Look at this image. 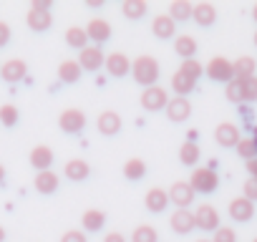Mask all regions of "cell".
<instances>
[{"instance_id":"cell-1","label":"cell","mask_w":257,"mask_h":242,"mask_svg":"<svg viewBox=\"0 0 257 242\" xmlns=\"http://www.w3.org/2000/svg\"><path fill=\"white\" fill-rule=\"evenodd\" d=\"M132 76H134V81L139 86H147V88L157 86V81H159V61L154 56H139L132 63Z\"/></svg>"},{"instance_id":"cell-11","label":"cell","mask_w":257,"mask_h":242,"mask_svg":"<svg viewBox=\"0 0 257 242\" xmlns=\"http://www.w3.org/2000/svg\"><path fill=\"white\" fill-rule=\"evenodd\" d=\"M96 129H98V134H103V137H116V134L121 132V116H118L116 111H103V113H98Z\"/></svg>"},{"instance_id":"cell-4","label":"cell","mask_w":257,"mask_h":242,"mask_svg":"<svg viewBox=\"0 0 257 242\" xmlns=\"http://www.w3.org/2000/svg\"><path fill=\"white\" fill-rule=\"evenodd\" d=\"M58 127L66 134H81L83 127H86V113L81 108H66L58 116Z\"/></svg>"},{"instance_id":"cell-44","label":"cell","mask_w":257,"mask_h":242,"mask_svg":"<svg viewBox=\"0 0 257 242\" xmlns=\"http://www.w3.org/2000/svg\"><path fill=\"white\" fill-rule=\"evenodd\" d=\"M51 0H33L31 3V8H36V11H51Z\"/></svg>"},{"instance_id":"cell-8","label":"cell","mask_w":257,"mask_h":242,"mask_svg":"<svg viewBox=\"0 0 257 242\" xmlns=\"http://www.w3.org/2000/svg\"><path fill=\"white\" fill-rule=\"evenodd\" d=\"M26 73H28V66H26L23 58H11L0 66V78L6 83H18V81L26 78Z\"/></svg>"},{"instance_id":"cell-7","label":"cell","mask_w":257,"mask_h":242,"mask_svg":"<svg viewBox=\"0 0 257 242\" xmlns=\"http://www.w3.org/2000/svg\"><path fill=\"white\" fill-rule=\"evenodd\" d=\"M194 189H192V184L189 182H174L172 187H169V199H172V204L177 207V209H187L192 202H194Z\"/></svg>"},{"instance_id":"cell-23","label":"cell","mask_w":257,"mask_h":242,"mask_svg":"<svg viewBox=\"0 0 257 242\" xmlns=\"http://www.w3.org/2000/svg\"><path fill=\"white\" fill-rule=\"evenodd\" d=\"M63 174H66L71 182H83V179H88L91 167H88V162H86V159H71V162H66Z\"/></svg>"},{"instance_id":"cell-13","label":"cell","mask_w":257,"mask_h":242,"mask_svg":"<svg viewBox=\"0 0 257 242\" xmlns=\"http://www.w3.org/2000/svg\"><path fill=\"white\" fill-rule=\"evenodd\" d=\"M229 217L234 222H249L254 217V202H249L247 197H234L229 202Z\"/></svg>"},{"instance_id":"cell-30","label":"cell","mask_w":257,"mask_h":242,"mask_svg":"<svg viewBox=\"0 0 257 242\" xmlns=\"http://www.w3.org/2000/svg\"><path fill=\"white\" fill-rule=\"evenodd\" d=\"M254 68H257V61L252 56H239L234 61V78H239V81L254 78Z\"/></svg>"},{"instance_id":"cell-19","label":"cell","mask_w":257,"mask_h":242,"mask_svg":"<svg viewBox=\"0 0 257 242\" xmlns=\"http://www.w3.org/2000/svg\"><path fill=\"white\" fill-rule=\"evenodd\" d=\"M152 33H154L159 41H169V38H174V33H177V23L172 21V16H157V18L152 21Z\"/></svg>"},{"instance_id":"cell-45","label":"cell","mask_w":257,"mask_h":242,"mask_svg":"<svg viewBox=\"0 0 257 242\" xmlns=\"http://www.w3.org/2000/svg\"><path fill=\"white\" fill-rule=\"evenodd\" d=\"M103 242H126V237H123L121 232H108V234L103 237Z\"/></svg>"},{"instance_id":"cell-40","label":"cell","mask_w":257,"mask_h":242,"mask_svg":"<svg viewBox=\"0 0 257 242\" xmlns=\"http://www.w3.org/2000/svg\"><path fill=\"white\" fill-rule=\"evenodd\" d=\"M212 242H237V232H234L232 227H224V224H222V227L214 232Z\"/></svg>"},{"instance_id":"cell-31","label":"cell","mask_w":257,"mask_h":242,"mask_svg":"<svg viewBox=\"0 0 257 242\" xmlns=\"http://www.w3.org/2000/svg\"><path fill=\"white\" fill-rule=\"evenodd\" d=\"M81 224H83V229H88V232H98V229H103V224H106V214H103L101 209H86L83 217H81Z\"/></svg>"},{"instance_id":"cell-38","label":"cell","mask_w":257,"mask_h":242,"mask_svg":"<svg viewBox=\"0 0 257 242\" xmlns=\"http://www.w3.org/2000/svg\"><path fill=\"white\" fill-rule=\"evenodd\" d=\"M237 154H239L244 162L257 159V147H254V139H242V142L237 144Z\"/></svg>"},{"instance_id":"cell-46","label":"cell","mask_w":257,"mask_h":242,"mask_svg":"<svg viewBox=\"0 0 257 242\" xmlns=\"http://www.w3.org/2000/svg\"><path fill=\"white\" fill-rule=\"evenodd\" d=\"M247 172H249V177H252V179H257V159L247 162Z\"/></svg>"},{"instance_id":"cell-15","label":"cell","mask_w":257,"mask_h":242,"mask_svg":"<svg viewBox=\"0 0 257 242\" xmlns=\"http://www.w3.org/2000/svg\"><path fill=\"white\" fill-rule=\"evenodd\" d=\"M167 116H169V121H174V124H182V121H187L192 116V103L184 96H174L167 106Z\"/></svg>"},{"instance_id":"cell-22","label":"cell","mask_w":257,"mask_h":242,"mask_svg":"<svg viewBox=\"0 0 257 242\" xmlns=\"http://www.w3.org/2000/svg\"><path fill=\"white\" fill-rule=\"evenodd\" d=\"M192 21H194L197 26H202V28H209V26H214V21H217V8H214L212 3H197Z\"/></svg>"},{"instance_id":"cell-50","label":"cell","mask_w":257,"mask_h":242,"mask_svg":"<svg viewBox=\"0 0 257 242\" xmlns=\"http://www.w3.org/2000/svg\"><path fill=\"white\" fill-rule=\"evenodd\" d=\"M252 18H254V23H257V3H254V8H252Z\"/></svg>"},{"instance_id":"cell-9","label":"cell","mask_w":257,"mask_h":242,"mask_svg":"<svg viewBox=\"0 0 257 242\" xmlns=\"http://www.w3.org/2000/svg\"><path fill=\"white\" fill-rule=\"evenodd\" d=\"M78 66L83 71H98L101 66H106V56L101 51V46H88L78 53Z\"/></svg>"},{"instance_id":"cell-2","label":"cell","mask_w":257,"mask_h":242,"mask_svg":"<svg viewBox=\"0 0 257 242\" xmlns=\"http://www.w3.org/2000/svg\"><path fill=\"white\" fill-rule=\"evenodd\" d=\"M189 184L199 194H212L219 187V177H217V172L212 167H197L192 172V177H189Z\"/></svg>"},{"instance_id":"cell-43","label":"cell","mask_w":257,"mask_h":242,"mask_svg":"<svg viewBox=\"0 0 257 242\" xmlns=\"http://www.w3.org/2000/svg\"><path fill=\"white\" fill-rule=\"evenodd\" d=\"M8 41H11V26L0 21V48H6Z\"/></svg>"},{"instance_id":"cell-24","label":"cell","mask_w":257,"mask_h":242,"mask_svg":"<svg viewBox=\"0 0 257 242\" xmlns=\"http://www.w3.org/2000/svg\"><path fill=\"white\" fill-rule=\"evenodd\" d=\"M169 16L174 23H184L194 16V3H189V0H174V3H169Z\"/></svg>"},{"instance_id":"cell-16","label":"cell","mask_w":257,"mask_h":242,"mask_svg":"<svg viewBox=\"0 0 257 242\" xmlns=\"http://www.w3.org/2000/svg\"><path fill=\"white\" fill-rule=\"evenodd\" d=\"M214 139H217L219 147H234V149H237V144L242 142V139H239V129H237L234 124H229V121H224V124H219V127L214 129Z\"/></svg>"},{"instance_id":"cell-54","label":"cell","mask_w":257,"mask_h":242,"mask_svg":"<svg viewBox=\"0 0 257 242\" xmlns=\"http://www.w3.org/2000/svg\"><path fill=\"white\" fill-rule=\"evenodd\" d=\"M252 242H257V237H254V239H252Z\"/></svg>"},{"instance_id":"cell-20","label":"cell","mask_w":257,"mask_h":242,"mask_svg":"<svg viewBox=\"0 0 257 242\" xmlns=\"http://www.w3.org/2000/svg\"><path fill=\"white\" fill-rule=\"evenodd\" d=\"M86 33H88V41H93L96 46L106 43L111 38V26L103 21V18H93L88 26H86Z\"/></svg>"},{"instance_id":"cell-53","label":"cell","mask_w":257,"mask_h":242,"mask_svg":"<svg viewBox=\"0 0 257 242\" xmlns=\"http://www.w3.org/2000/svg\"><path fill=\"white\" fill-rule=\"evenodd\" d=\"M254 46H257V33H254Z\"/></svg>"},{"instance_id":"cell-3","label":"cell","mask_w":257,"mask_h":242,"mask_svg":"<svg viewBox=\"0 0 257 242\" xmlns=\"http://www.w3.org/2000/svg\"><path fill=\"white\" fill-rule=\"evenodd\" d=\"M204 73H207L212 81L229 83V81H234V63L227 61L224 56H214V58L204 66Z\"/></svg>"},{"instance_id":"cell-6","label":"cell","mask_w":257,"mask_h":242,"mask_svg":"<svg viewBox=\"0 0 257 242\" xmlns=\"http://www.w3.org/2000/svg\"><path fill=\"white\" fill-rule=\"evenodd\" d=\"M169 93L162 88V86H152V88H144V93H142V106L147 108V111H159V108H164L167 111V106H169Z\"/></svg>"},{"instance_id":"cell-17","label":"cell","mask_w":257,"mask_h":242,"mask_svg":"<svg viewBox=\"0 0 257 242\" xmlns=\"http://www.w3.org/2000/svg\"><path fill=\"white\" fill-rule=\"evenodd\" d=\"M169 192H164V189H159V187H152L149 192H147V197H144V204H147V209L149 212H154V214H159V212H164L167 207H169Z\"/></svg>"},{"instance_id":"cell-47","label":"cell","mask_w":257,"mask_h":242,"mask_svg":"<svg viewBox=\"0 0 257 242\" xmlns=\"http://www.w3.org/2000/svg\"><path fill=\"white\" fill-rule=\"evenodd\" d=\"M86 6H88V8H101L103 0H86Z\"/></svg>"},{"instance_id":"cell-26","label":"cell","mask_w":257,"mask_h":242,"mask_svg":"<svg viewBox=\"0 0 257 242\" xmlns=\"http://www.w3.org/2000/svg\"><path fill=\"white\" fill-rule=\"evenodd\" d=\"M147 11H149V3H147V0H123V3H121V13H123L128 21L144 18Z\"/></svg>"},{"instance_id":"cell-36","label":"cell","mask_w":257,"mask_h":242,"mask_svg":"<svg viewBox=\"0 0 257 242\" xmlns=\"http://www.w3.org/2000/svg\"><path fill=\"white\" fill-rule=\"evenodd\" d=\"M179 71L182 73H187L189 78H194V81H199V76L204 73V66L197 61V58H189V61H182V66H179Z\"/></svg>"},{"instance_id":"cell-35","label":"cell","mask_w":257,"mask_h":242,"mask_svg":"<svg viewBox=\"0 0 257 242\" xmlns=\"http://www.w3.org/2000/svg\"><path fill=\"white\" fill-rule=\"evenodd\" d=\"M18 118H21V113H18V108L13 103H3V106H0V124H3V127H8V129L16 127Z\"/></svg>"},{"instance_id":"cell-14","label":"cell","mask_w":257,"mask_h":242,"mask_svg":"<svg viewBox=\"0 0 257 242\" xmlns=\"http://www.w3.org/2000/svg\"><path fill=\"white\" fill-rule=\"evenodd\" d=\"M169 227H172L177 234H189V232L197 227L194 212H189V209H174V214L169 217Z\"/></svg>"},{"instance_id":"cell-29","label":"cell","mask_w":257,"mask_h":242,"mask_svg":"<svg viewBox=\"0 0 257 242\" xmlns=\"http://www.w3.org/2000/svg\"><path fill=\"white\" fill-rule=\"evenodd\" d=\"M197 41L192 38V36H179L177 41H174V51H177V56L179 58H184V61H189V58H194L197 56Z\"/></svg>"},{"instance_id":"cell-12","label":"cell","mask_w":257,"mask_h":242,"mask_svg":"<svg viewBox=\"0 0 257 242\" xmlns=\"http://www.w3.org/2000/svg\"><path fill=\"white\" fill-rule=\"evenodd\" d=\"M28 159H31V167L36 172H48L53 167V149L46 147V144H38V147L31 149V157Z\"/></svg>"},{"instance_id":"cell-52","label":"cell","mask_w":257,"mask_h":242,"mask_svg":"<svg viewBox=\"0 0 257 242\" xmlns=\"http://www.w3.org/2000/svg\"><path fill=\"white\" fill-rule=\"evenodd\" d=\"M197 242H212V239H197Z\"/></svg>"},{"instance_id":"cell-21","label":"cell","mask_w":257,"mask_h":242,"mask_svg":"<svg viewBox=\"0 0 257 242\" xmlns=\"http://www.w3.org/2000/svg\"><path fill=\"white\" fill-rule=\"evenodd\" d=\"M33 187L41 192V194H53L58 187H61V179H58V174L56 172H38L36 174V179H33Z\"/></svg>"},{"instance_id":"cell-41","label":"cell","mask_w":257,"mask_h":242,"mask_svg":"<svg viewBox=\"0 0 257 242\" xmlns=\"http://www.w3.org/2000/svg\"><path fill=\"white\" fill-rule=\"evenodd\" d=\"M242 197H247L249 202H257V179H247L244 187H242Z\"/></svg>"},{"instance_id":"cell-18","label":"cell","mask_w":257,"mask_h":242,"mask_svg":"<svg viewBox=\"0 0 257 242\" xmlns=\"http://www.w3.org/2000/svg\"><path fill=\"white\" fill-rule=\"evenodd\" d=\"M26 23H28L31 31L43 33V31H48L53 26V16H51V11H36V8H31L28 16H26Z\"/></svg>"},{"instance_id":"cell-37","label":"cell","mask_w":257,"mask_h":242,"mask_svg":"<svg viewBox=\"0 0 257 242\" xmlns=\"http://www.w3.org/2000/svg\"><path fill=\"white\" fill-rule=\"evenodd\" d=\"M224 93H227V98H229L232 103H244V96H242V81H239V78L229 81V83L224 86Z\"/></svg>"},{"instance_id":"cell-32","label":"cell","mask_w":257,"mask_h":242,"mask_svg":"<svg viewBox=\"0 0 257 242\" xmlns=\"http://www.w3.org/2000/svg\"><path fill=\"white\" fill-rule=\"evenodd\" d=\"M194 86H197V81L194 78H189L187 73H182V71H177L174 76H172V88H174V93L177 96H184L187 98V93H192L194 91Z\"/></svg>"},{"instance_id":"cell-39","label":"cell","mask_w":257,"mask_h":242,"mask_svg":"<svg viewBox=\"0 0 257 242\" xmlns=\"http://www.w3.org/2000/svg\"><path fill=\"white\" fill-rule=\"evenodd\" d=\"M242 96H244V103H254L257 101V76L242 81Z\"/></svg>"},{"instance_id":"cell-10","label":"cell","mask_w":257,"mask_h":242,"mask_svg":"<svg viewBox=\"0 0 257 242\" xmlns=\"http://www.w3.org/2000/svg\"><path fill=\"white\" fill-rule=\"evenodd\" d=\"M132 63L134 61H128V56L126 53H108L106 56V71H108V76H113V78H123L128 71H132Z\"/></svg>"},{"instance_id":"cell-28","label":"cell","mask_w":257,"mask_h":242,"mask_svg":"<svg viewBox=\"0 0 257 242\" xmlns=\"http://www.w3.org/2000/svg\"><path fill=\"white\" fill-rule=\"evenodd\" d=\"M66 43H68L71 48H76L78 53H81L83 48H88V33H86V28L71 26V28L66 31Z\"/></svg>"},{"instance_id":"cell-27","label":"cell","mask_w":257,"mask_h":242,"mask_svg":"<svg viewBox=\"0 0 257 242\" xmlns=\"http://www.w3.org/2000/svg\"><path fill=\"white\" fill-rule=\"evenodd\" d=\"M144 174H147V162H144V159H139V157L126 159V164H123V177H126L128 182H139V179H144Z\"/></svg>"},{"instance_id":"cell-48","label":"cell","mask_w":257,"mask_h":242,"mask_svg":"<svg viewBox=\"0 0 257 242\" xmlns=\"http://www.w3.org/2000/svg\"><path fill=\"white\" fill-rule=\"evenodd\" d=\"M3 182H6V167L0 164V184H3Z\"/></svg>"},{"instance_id":"cell-34","label":"cell","mask_w":257,"mask_h":242,"mask_svg":"<svg viewBox=\"0 0 257 242\" xmlns=\"http://www.w3.org/2000/svg\"><path fill=\"white\" fill-rule=\"evenodd\" d=\"M132 242H159V234L152 224H139L132 232Z\"/></svg>"},{"instance_id":"cell-25","label":"cell","mask_w":257,"mask_h":242,"mask_svg":"<svg viewBox=\"0 0 257 242\" xmlns=\"http://www.w3.org/2000/svg\"><path fill=\"white\" fill-rule=\"evenodd\" d=\"M81 73H83V68L78 66V61H63L61 66H58V81L61 83H78V78H81Z\"/></svg>"},{"instance_id":"cell-49","label":"cell","mask_w":257,"mask_h":242,"mask_svg":"<svg viewBox=\"0 0 257 242\" xmlns=\"http://www.w3.org/2000/svg\"><path fill=\"white\" fill-rule=\"evenodd\" d=\"M0 242H6V227H0Z\"/></svg>"},{"instance_id":"cell-33","label":"cell","mask_w":257,"mask_h":242,"mask_svg":"<svg viewBox=\"0 0 257 242\" xmlns=\"http://www.w3.org/2000/svg\"><path fill=\"white\" fill-rule=\"evenodd\" d=\"M179 162H182L184 167H194V164L199 162V144L184 142V144L179 147Z\"/></svg>"},{"instance_id":"cell-51","label":"cell","mask_w":257,"mask_h":242,"mask_svg":"<svg viewBox=\"0 0 257 242\" xmlns=\"http://www.w3.org/2000/svg\"><path fill=\"white\" fill-rule=\"evenodd\" d=\"M252 139H254V147H257V129H254V137Z\"/></svg>"},{"instance_id":"cell-5","label":"cell","mask_w":257,"mask_h":242,"mask_svg":"<svg viewBox=\"0 0 257 242\" xmlns=\"http://www.w3.org/2000/svg\"><path fill=\"white\" fill-rule=\"evenodd\" d=\"M194 222H197V227L199 229H204V232H217L222 224H219V212L212 207V204H199L197 209H194Z\"/></svg>"},{"instance_id":"cell-42","label":"cell","mask_w":257,"mask_h":242,"mask_svg":"<svg viewBox=\"0 0 257 242\" xmlns=\"http://www.w3.org/2000/svg\"><path fill=\"white\" fill-rule=\"evenodd\" d=\"M61 242H88V239H86V234L81 229H68V232H63Z\"/></svg>"}]
</instances>
